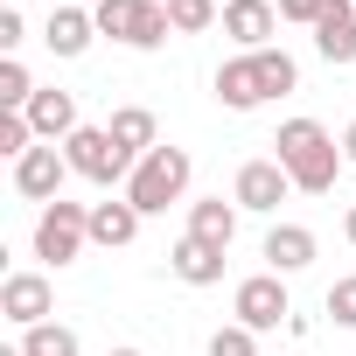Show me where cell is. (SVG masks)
I'll use <instances>...</instances> for the list:
<instances>
[{"mask_svg":"<svg viewBox=\"0 0 356 356\" xmlns=\"http://www.w3.org/2000/svg\"><path fill=\"white\" fill-rule=\"evenodd\" d=\"M273 147H280L273 161L293 175L300 196H328V189H335V175H342V140H335L321 119H286Z\"/></svg>","mask_w":356,"mask_h":356,"instance_id":"6da1fadb","label":"cell"},{"mask_svg":"<svg viewBox=\"0 0 356 356\" xmlns=\"http://www.w3.org/2000/svg\"><path fill=\"white\" fill-rule=\"evenodd\" d=\"M119 196H126L140 217H161L168 203L189 196V154H182V147H154V154L133 168V182H126Z\"/></svg>","mask_w":356,"mask_h":356,"instance_id":"7a4b0ae2","label":"cell"},{"mask_svg":"<svg viewBox=\"0 0 356 356\" xmlns=\"http://www.w3.org/2000/svg\"><path fill=\"white\" fill-rule=\"evenodd\" d=\"M63 154H70V175H84V182H98V189H112V182L126 189L133 168H140V161L112 140V126H77V133L63 140Z\"/></svg>","mask_w":356,"mask_h":356,"instance_id":"3957f363","label":"cell"},{"mask_svg":"<svg viewBox=\"0 0 356 356\" xmlns=\"http://www.w3.org/2000/svg\"><path fill=\"white\" fill-rule=\"evenodd\" d=\"M91 245V210L84 203H42V217H35V259H49V266H77V252Z\"/></svg>","mask_w":356,"mask_h":356,"instance_id":"277c9868","label":"cell"},{"mask_svg":"<svg viewBox=\"0 0 356 356\" xmlns=\"http://www.w3.org/2000/svg\"><path fill=\"white\" fill-rule=\"evenodd\" d=\"M231 314H238V321H245L252 335H266V328L293 321L286 280H280V273H252V280H238V293H231Z\"/></svg>","mask_w":356,"mask_h":356,"instance_id":"5b68a950","label":"cell"},{"mask_svg":"<svg viewBox=\"0 0 356 356\" xmlns=\"http://www.w3.org/2000/svg\"><path fill=\"white\" fill-rule=\"evenodd\" d=\"M286 196H293V175H286L280 161H245L238 182H231V203H238V210H259V217H273Z\"/></svg>","mask_w":356,"mask_h":356,"instance_id":"8992f818","label":"cell"},{"mask_svg":"<svg viewBox=\"0 0 356 356\" xmlns=\"http://www.w3.org/2000/svg\"><path fill=\"white\" fill-rule=\"evenodd\" d=\"M63 175H70V154L49 147V140H35V147L15 161V189H22L29 203H56V196H63Z\"/></svg>","mask_w":356,"mask_h":356,"instance_id":"52a82bcc","label":"cell"},{"mask_svg":"<svg viewBox=\"0 0 356 356\" xmlns=\"http://www.w3.org/2000/svg\"><path fill=\"white\" fill-rule=\"evenodd\" d=\"M49 307H56V293H49V280H42V273H8V280H0V314H8L15 328L49 321Z\"/></svg>","mask_w":356,"mask_h":356,"instance_id":"ba28073f","label":"cell"},{"mask_svg":"<svg viewBox=\"0 0 356 356\" xmlns=\"http://www.w3.org/2000/svg\"><path fill=\"white\" fill-rule=\"evenodd\" d=\"M273 22H280V8H273V0H231V8H224V35L238 42V56L273 49Z\"/></svg>","mask_w":356,"mask_h":356,"instance_id":"9c48e42d","label":"cell"},{"mask_svg":"<svg viewBox=\"0 0 356 356\" xmlns=\"http://www.w3.org/2000/svg\"><path fill=\"white\" fill-rule=\"evenodd\" d=\"M168 273L182 280V286H217L224 280V245H203V238H175V252H168Z\"/></svg>","mask_w":356,"mask_h":356,"instance_id":"30bf717a","label":"cell"},{"mask_svg":"<svg viewBox=\"0 0 356 356\" xmlns=\"http://www.w3.org/2000/svg\"><path fill=\"white\" fill-rule=\"evenodd\" d=\"M314 49H321V63H356V0H328L321 8Z\"/></svg>","mask_w":356,"mask_h":356,"instance_id":"8fae6325","label":"cell"},{"mask_svg":"<svg viewBox=\"0 0 356 356\" xmlns=\"http://www.w3.org/2000/svg\"><path fill=\"white\" fill-rule=\"evenodd\" d=\"M42 42H49L56 56H84V49L98 42V15H91V8H70V0H63V8L49 15V29H42Z\"/></svg>","mask_w":356,"mask_h":356,"instance_id":"7c38bea8","label":"cell"},{"mask_svg":"<svg viewBox=\"0 0 356 356\" xmlns=\"http://www.w3.org/2000/svg\"><path fill=\"white\" fill-rule=\"evenodd\" d=\"M29 126H35V140H49V147H56V140H70V133H77V98H70V91H56V84H49V91H35V98H29Z\"/></svg>","mask_w":356,"mask_h":356,"instance_id":"4fadbf2b","label":"cell"},{"mask_svg":"<svg viewBox=\"0 0 356 356\" xmlns=\"http://www.w3.org/2000/svg\"><path fill=\"white\" fill-rule=\"evenodd\" d=\"M266 266L286 280V273H307L314 266V231L307 224H273L266 231Z\"/></svg>","mask_w":356,"mask_h":356,"instance_id":"5bb4252c","label":"cell"},{"mask_svg":"<svg viewBox=\"0 0 356 356\" xmlns=\"http://www.w3.org/2000/svg\"><path fill=\"white\" fill-rule=\"evenodd\" d=\"M217 98H224L231 112H252V105H266V84H259V63H252V56H231V63L217 70Z\"/></svg>","mask_w":356,"mask_h":356,"instance_id":"9a60e30c","label":"cell"},{"mask_svg":"<svg viewBox=\"0 0 356 356\" xmlns=\"http://www.w3.org/2000/svg\"><path fill=\"white\" fill-rule=\"evenodd\" d=\"M140 238V210L119 196V203H91V245H105V252H119V245H133Z\"/></svg>","mask_w":356,"mask_h":356,"instance_id":"2e32d148","label":"cell"},{"mask_svg":"<svg viewBox=\"0 0 356 356\" xmlns=\"http://www.w3.org/2000/svg\"><path fill=\"white\" fill-rule=\"evenodd\" d=\"M189 238H203V245H224V252H231V238H238V203H224V196L189 203Z\"/></svg>","mask_w":356,"mask_h":356,"instance_id":"e0dca14e","label":"cell"},{"mask_svg":"<svg viewBox=\"0 0 356 356\" xmlns=\"http://www.w3.org/2000/svg\"><path fill=\"white\" fill-rule=\"evenodd\" d=\"M112 140H119L133 161H147V154L161 147V126H154V112H147V105H119V112H112Z\"/></svg>","mask_w":356,"mask_h":356,"instance_id":"ac0fdd59","label":"cell"},{"mask_svg":"<svg viewBox=\"0 0 356 356\" xmlns=\"http://www.w3.org/2000/svg\"><path fill=\"white\" fill-rule=\"evenodd\" d=\"M22 356H77V328L35 321V328H22Z\"/></svg>","mask_w":356,"mask_h":356,"instance_id":"d6986e66","label":"cell"},{"mask_svg":"<svg viewBox=\"0 0 356 356\" xmlns=\"http://www.w3.org/2000/svg\"><path fill=\"white\" fill-rule=\"evenodd\" d=\"M42 84L29 77V63L22 56H0V112H29V98H35Z\"/></svg>","mask_w":356,"mask_h":356,"instance_id":"ffe728a7","label":"cell"},{"mask_svg":"<svg viewBox=\"0 0 356 356\" xmlns=\"http://www.w3.org/2000/svg\"><path fill=\"white\" fill-rule=\"evenodd\" d=\"M168 22H175V35H203L224 22V0H168Z\"/></svg>","mask_w":356,"mask_h":356,"instance_id":"44dd1931","label":"cell"},{"mask_svg":"<svg viewBox=\"0 0 356 356\" xmlns=\"http://www.w3.org/2000/svg\"><path fill=\"white\" fill-rule=\"evenodd\" d=\"M252 63H259V84H266V98H286V91L300 84V63H293L286 49H259Z\"/></svg>","mask_w":356,"mask_h":356,"instance_id":"7402d4cb","label":"cell"},{"mask_svg":"<svg viewBox=\"0 0 356 356\" xmlns=\"http://www.w3.org/2000/svg\"><path fill=\"white\" fill-rule=\"evenodd\" d=\"M140 8H147V0H105V8H91V15H98V35H112V42H133V29H140Z\"/></svg>","mask_w":356,"mask_h":356,"instance_id":"603a6c76","label":"cell"},{"mask_svg":"<svg viewBox=\"0 0 356 356\" xmlns=\"http://www.w3.org/2000/svg\"><path fill=\"white\" fill-rule=\"evenodd\" d=\"M175 35V22H168V0H147V8H140V29H133V42L126 49H161Z\"/></svg>","mask_w":356,"mask_h":356,"instance_id":"cb8c5ba5","label":"cell"},{"mask_svg":"<svg viewBox=\"0 0 356 356\" xmlns=\"http://www.w3.org/2000/svg\"><path fill=\"white\" fill-rule=\"evenodd\" d=\"M35 147V126H29V112H0V154L8 161H22Z\"/></svg>","mask_w":356,"mask_h":356,"instance_id":"d4e9b609","label":"cell"},{"mask_svg":"<svg viewBox=\"0 0 356 356\" xmlns=\"http://www.w3.org/2000/svg\"><path fill=\"white\" fill-rule=\"evenodd\" d=\"M210 356H259V335H252L245 321H231V328L210 335Z\"/></svg>","mask_w":356,"mask_h":356,"instance_id":"484cf974","label":"cell"},{"mask_svg":"<svg viewBox=\"0 0 356 356\" xmlns=\"http://www.w3.org/2000/svg\"><path fill=\"white\" fill-rule=\"evenodd\" d=\"M321 307H328V321H335V328H356V273H349V280H335Z\"/></svg>","mask_w":356,"mask_h":356,"instance_id":"4316f807","label":"cell"},{"mask_svg":"<svg viewBox=\"0 0 356 356\" xmlns=\"http://www.w3.org/2000/svg\"><path fill=\"white\" fill-rule=\"evenodd\" d=\"M29 42V29H22V8H0V56H15Z\"/></svg>","mask_w":356,"mask_h":356,"instance_id":"83f0119b","label":"cell"},{"mask_svg":"<svg viewBox=\"0 0 356 356\" xmlns=\"http://www.w3.org/2000/svg\"><path fill=\"white\" fill-rule=\"evenodd\" d=\"M321 8H328V0H280V22H293V29H314V22H321Z\"/></svg>","mask_w":356,"mask_h":356,"instance_id":"f1b7e54d","label":"cell"},{"mask_svg":"<svg viewBox=\"0 0 356 356\" xmlns=\"http://www.w3.org/2000/svg\"><path fill=\"white\" fill-rule=\"evenodd\" d=\"M342 161H349V168H356V119H349V126H342Z\"/></svg>","mask_w":356,"mask_h":356,"instance_id":"f546056e","label":"cell"},{"mask_svg":"<svg viewBox=\"0 0 356 356\" xmlns=\"http://www.w3.org/2000/svg\"><path fill=\"white\" fill-rule=\"evenodd\" d=\"M342 238H349V245H356V203H349V217H342Z\"/></svg>","mask_w":356,"mask_h":356,"instance_id":"4dcf8cb0","label":"cell"},{"mask_svg":"<svg viewBox=\"0 0 356 356\" xmlns=\"http://www.w3.org/2000/svg\"><path fill=\"white\" fill-rule=\"evenodd\" d=\"M105 356H147V349H105Z\"/></svg>","mask_w":356,"mask_h":356,"instance_id":"1f68e13d","label":"cell"},{"mask_svg":"<svg viewBox=\"0 0 356 356\" xmlns=\"http://www.w3.org/2000/svg\"><path fill=\"white\" fill-rule=\"evenodd\" d=\"M70 8H105V0H70Z\"/></svg>","mask_w":356,"mask_h":356,"instance_id":"d6a6232c","label":"cell"},{"mask_svg":"<svg viewBox=\"0 0 356 356\" xmlns=\"http://www.w3.org/2000/svg\"><path fill=\"white\" fill-rule=\"evenodd\" d=\"M224 8H231V0H224Z\"/></svg>","mask_w":356,"mask_h":356,"instance_id":"836d02e7","label":"cell"},{"mask_svg":"<svg viewBox=\"0 0 356 356\" xmlns=\"http://www.w3.org/2000/svg\"><path fill=\"white\" fill-rule=\"evenodd\" d=\"M15 8H22V0H15Z\"/></svg>","mask_w":356,"mask_h":356,"instance_id":"e575fe53","label":"cell"}]
</instances>
